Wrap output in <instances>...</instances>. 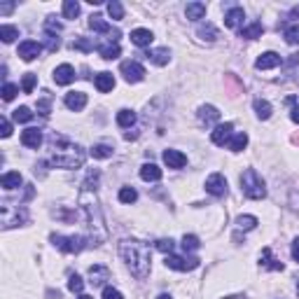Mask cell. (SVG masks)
<instances>
[{
  "label": "cell",
  "mask_w": 299,
  "mask_h": 299,
  "mask_svg": "<svg viewBox=\"0 0 299 299\" xmlns=\"http://www.w3.org/2000/svg\"><path fill=\"white\" fill-rule=\"evenodd\" d=\"M68 290H70V292L82 294V290H84V281L79 278L77 273H75V276H70V278H68Z\"/></svg>",
  "instance_id": "cell-46"
},
{
  "label": "cell",
  "mask_w": 299,
  "mask_h": 299,
  "mask_svg": "<svg viewBox=\"0 0 299 299\" xmlns=\"http://www.w3.org/2000/svg\"><path fill=\"white\" fill-rule=\"evenodd\" d=\"M94 84L101 94H108V91L115 89V77H112V73H98L94 77Z\"/></svg>",
  "instance_id": "cell-20"
},
{
  "label": "cell",
  "mask_w": 299,
  "mask_h": 299,
  "mask_svg": "<svg viewBox=\"0 0 299 299\" xmlns=\"http://www.w3.org/2000/svg\"><path fill=\"white\" fill-rule=\"evenodd\" d=\"M21 183H24V178H21L19 171H10V173H5L0 178V185L5 189H16V187H21Z\"/></svg>",
  "instance_id": "cell-27"
},
{
  "label": "cell",
  "mask_w": 299,
  "mask_h": 299,
  "mask_svg": "<svg viewBox=\"0 0 299 299\" xmlns=\"http://www.w3.org/2000/svg\"><path fill=\"white\" fill-rule=\"evenodd\" d=\"M138 199V192L133 187H122L119 189V201L122 204H133Z\"/></svg>",
  "instance_id": "cell-43"
},
{
  "label": "cell",
  "mask_w": 299,
  "mask_h": 299,
  "mask_svg": "<svg viewBox=\"0 0 299 299\" xmlns=\"http://www.w3.org/2000/svg\"><path fill=\"white\" fill-rule=\"evenodd\" d=\"M40 52H42V47H40V42H35V40H24L19 45V56L24 58V61H33V58H37Z\"/></svg>",
  "instance_id": "cell-13"
},
{
  "label": "cell",
  "mask_w": 299,
  "mask_h": 299,
  "mask_svg": "<svg viewBox=\"0 0 299 299\" xmlns=\"http://www.w3.org/2000/svg\"><path fill=\"white\" fill-rule=\"evenodd\" d=\"M49 110H52V101L49 98L37 101V112H40L42 117H49Z\"/></svg>",
  "instance_id": "cell-50"
},
{
  "label": "cell",
  "mask_w": 299,
  "mask_h": 299,
  "mask_svg": "<svg viewBox=\"0 0 299 299\" xmlns=\"http://www.w3.org/2000/svg\"><path fill=\"white\" fill-rule=\"evenodd\" d=\"M255 112H257L260 119H269L271 117V103L264 98H257L255 101Z\"/></svg>",
  "instance_id": "cell-35"
},
{
  "label": "cell",
  "mask_w": 299,
  "mask_h": 299,
  "mask_svg": "<svg viewBox=\"0 0 299 299\" xmlns=\"http://www.w3.org/2000/svg\"><path fill=\"white\" fill-rule=\"evenodd\" d=\"M141 178L145 180V183H157V180H162V168H159L157 164H143Z\"/></svg>",
  "instance_id": "cell-23"
},
{
  "label": "cell",
  "mask_w": 299,
  "mask_h": 299,
  "mask_svg": "<svg viewBox=\"0 0 299 299\" xmlns=\"http://www.w3.org/2000/svg\"><path fill=\"white\" fill-rule=\"evenodd\" d=\"M89 28L91 31H96V33H112V35H119V31H112L110 24H108L103 16H98V14H94L89 19Z\"/></svg>",
  "instance_id": "cell-24"
},
{
  "label": "cell",
  "mask_w": 299,
  "mask_h": 299,
  "mask_svg": "<svg viewBox=\"0 0 299 299\" xmlns=\"http://www.w3.org/2000/svg\"><path fill=\"white\" fill-rule=\"evenodd\" d=\"M105 281H110V269L103 267V264H94V267L89 269V283L94 285V288H98Z\"/></svg>",
  "instance_id": "cell-12"
},
{
  "label": "cell",
  "mask_w": 299,
  "mask_h": 299,
  "mask_svg": "<svg viewBox=\"0 0 299 299\" xmlns=\"http://www.w3.org/2000/svg\"><path fill=\"white\" fill-rule=\"evenodd\" d=\"M14 7H16L14 3H3V5H0V14H10Z\"/></svg>",
  "instance_id": "cell-54"
},
{
  "label": "cell",
  "mask_w": 299,
  "mask_h": 299,
  "mask_svg": "<svg viewBox=\"0 0 299 299\" xmlns=\"http://www.w3.org/2000/svg\"><path fill=\"white\" fill-rule=\"evenodd\" d=\"M152 40H154V35H152V31H147V28H136V31H131V42L136 47H150Z\"/></svg>",
  "instance_id": "cell-21"
},
{
  "label": "cell",
  "mask_w": 299,
  "mask_h": 299,
  "mask_svg": "<svg viewBox=\"0 0 299 299\" xmlns=\"http://www.w3.org/2000/svg\"><path fill=\"white\" fill-rule=\"evenodd\" d=\"M281 63H283V58L278 56L276 52H267V54H262V56L255 61V68L257 70H271V68H278Z\"/></svg>",
  "instance_id": "cell-11"
},
{
  "label": "cell",
  "mask_w": 299,
  "mask_h": 299,
  "mask_svg": "<svg viewBox=\"0 0 299 299\" xmlns=\"http://www.w3.org/2000/svg\"><path fill=\"white\" fill-rule=\"evenodd\" d=\"M297 16H299V5L292 7V12H290V19H297Z\"/></svg>",
  "instance_id": "cell-57"
},
{
  "label": "cell",
  "mask_w": 299,
  "mask_h": 299,
  "mask_svg": "<svg viewBox=\"0 0 299 299\" xmlns=\"http://www.w3.org/2000/svg\"><path fill=\"white\" fill-rule=\"evenodd\" d=\"M45 28H47L49 35H56V33H61V24H58V21H54V16H49V19L45 21Z\"/></svg>",
  "instance_id": "cell-49"
},
{
  "label": "cell",
  "mask_w": 299,
  "mask_h": 299,
  "mask_svg": "<svg viewBox=\"0 0 299 299\" xmlns=\"http://www.w3.org/2000/svg\"><path fill=\"white\" fill-rule=\"evenodd\" d=\"M84 150L77 145V143L66 141L58 133H52L49 136V157L47 164L54 168H77L84 164Z\"/></svg>",
  "instance_id": "cell-1"
},
{
  "label": "cell",
  "mask_w": 299,
  "mask_h": 299,
  "mask_svg": "<svg viewBox=\"0 0 299 299\" xmlns=\"http://www.w3.org/2000/svg\"><path fill=\"white\" fill-rule=\"evenodd\" d=\"M79 206H82V213L87 217V229H89V246H101L108 236V229H105L103 222V213H101V206L96 201L94 192H82L79 194Z\"/></svg>",
  "instance_id": "cell-3"
},
{
  "label": "cell",
  "mask_w": 299,
  "mask_h": 299,
  "mask_svg": "<svg viewBox=\"0 0 299 299\" xmlns=\"http://www.w3.org/2000/svg\"><path fill=\"white\" fill-rule=\"evenodd\" d=\"M63 16H66V19H77L79 16V3L77 0H66V3H63Z\"/></svg>",
  "instance_id": "cell-37"
},
{
  "label": "cell",
  "mask_w": 299,
  "mask_h": 299,
  "mask_svg": "<svg viewBox=\"0 0 299 299\" xmlns=\"http://www.w3.org/2000/svg\"><path fill=\"white\" fill-rule=\"evenodd\" d=\"M206 192L213 196H225L227 194V180L222 173H210L206 178Z\"/></svg>",
  "instance_id": "cell-9"
},
{
  "label": "cell",
  "mask_w": 299,
  "mask_h": 299,
  "mask_svg": "<svg viewBox=\"0 0 299 299\" xmlns=\"http://www.w3.org/2000/svg\"><path fill=\"white\" fill-rule=\"evenodd\" d=\"M16 94H19V87H16V84H10V82L3 84V98L5 101H12Z\"/></svg>",
  "instance_id": "cell-48"
},
{
  "label": "cell",
  "mask_w": 299,
  "mask_h": 299,
  "mask_svg": "<svg viewBox=\"0 0 299 299\" xmlns=\"http://www.w3.org/2000/svg\"><path fill=\"white\" fill-rule=\"evenodd\" d=\"M290 119H292L294 124H299V108H292V112H290Z\"/></svg>",
  "instance_id": "cell-56"
},
{
  "label": "cell",
  "mask_w": 299,
  "mask_h": 299,
  "mask_svg": "<svg viewBox=\"0 0 299 299\" xmlns=\"http://www.w3.org/2000/svg\"><path fill=\"white\" fill-rule=\"evenodd\" d=\"M119 255L126 262V267L131 269V273L138 281L147 278L150 276V269H152V255H150V248L143 241L136 238H124L119 243Z\"/></svg>",
  "instance_id": "cell-2"
},
{
  "label": "cell",
  "mask_w": 299,
  "mask_h": 299,
  "mask_svg": "<svg viewBox=\"0 0 299 299\" xmlns=\"http://www.w3.org/2000/svg\"><path fill=\"white\" fill-rule=\"evenodd\" d=\"M229 145L231 152H241V150H246L248 145V133H236V136H231V141L227 143Z\"/></svg>",
  "instance_id": "cell-34"
},
{
  "label": "cell",
  "mask_w": 299,
  "mask_h": 299,
  "mask_svg": "<svg viewBox=\"0 0 299 299\" xmlns=\"http://www.w3.org/2000/svg\"><path fill=\"white\" fill-rule=\"evenodd\" d=\"M103 299H124V297H122L119 290L110 288V285H105V288H103Z\"/></svg>",
  "instance_id": "cell-51"
},
{
  "label": "cell",
  "mask_w": 299,
  "mask_h": 299,
  "mask_svg": "<svg viewBox=\"0 0 299 299\" xmlns=\"http://www.w3.org/2000/svg\"><path fill=\"white\" fill-rule=\"evenodd\" d=\"M0 136L3 138H10L12 136V124L7 117H3V122H0Z\"/></svg>",
  "instance_id": "cell-52"
},
{
  "label": "cell",
  "mask_w": 299,
  "mask_h": 299,
  "mask_svg": "<svg viewBox=\"0 0 299 299\" xmlns=\"http://www.w3.org/2000/svg\"><path fill=\"white\" fill-rule=\"evenodd\" d=\"M157 299H173V297H171V294H166V292H164V294H159Z\"/></svg>",
  "instance_id": "cell-58"
},
{
  "label": "cell",
  "mask_w": 299,
  "mask_h": 299,
  "mask_svg": "<svg viewBox=\"0 0 299 299\" xmlns=\"http://www.w3.org/2000/svg\"><path fill=\"white\" fill-rule=\"evenodd\" d=\"M196 115H199V122H201V124H206V126L215 124V122L220 119V112H217V108H213V105H201Z\"/></svg>",
  "instance_id": "cell-19"
},
{
  "label": "cell",
  "mask_w": 299,
  "mask_h": 299,
  "mask_svg": "<svg viewBox=\"0 0 299 299\" xmlns=\"http://www.w3.org/2000/svg\"><path fill=\"white\" fill-rule=\"evenodd\" d=\"M150 61L154 63V66H166L168 63V58H171V52H168L166 47H159V49H147V54H145Z\"/></svg>",
  "instance_id": "cell-25"
},
{
  "label": "cell",
  "mask_w": 299,
  "mask_h": 299,
  "mask_svg": "<svg viewBox=\"0 0 299 299\" xmlns=\"http://www.w3.org/2000/svg\"><path fill=\"white\" fill-rule=\"evenodd\" d=\"M45 37H47V49H49V52H56V49L61 47V42H58L56 35H49V33H47Z\"/></svg>",
  "instance_id": "cell-53"
},
{
  "label": "cell",
  "mask_w": 299,
  "mask_h": 299,
  "mask_svg": "<svg viewBox=\"0 0 299 299\" xmlns=\"http://www.w3.org/2000/svg\"><path fill=\"white\" fill-rule=\"evenodd\" d=\"M0 37H3V42L5 45H10V42H14L16 37H19V28L16 26H0Z\"/></svg>",
  "instance_id": "cell-38"
},
{
  "label": "cell",
  "mask_w": 299,
  "mask_h": 299,
  "mask_svg": "<svg viewBox=\"0 0 299 299\" xmlns=\"http://www.w3.org/2000/svg\"><path fill=\"white\" fill-rule=\"evenodd\" d=\"M166 267L173 271H194L199 267L196 257H180V255H166Z\"/></svg>",
  "instance_id": "cell-8"
},
{
  "label": "cell",
  "mask_w": 299,
  "mask_h": 299,
  "mask_svg": "<svg viewBox=\"0 0 299 299\" xmlns=\"http://www.w3.org/2000/svg\"><path fill=\"white\" fill-rule=\"evenodd\" d=\"M75 79V68L70 63H61L56 70H54V82L56 84H70Z\"/></svg>",
  "instance_id": "cell-15"
},
{
  "label": "cell",
  "mask_w": 299,
  "mask_h": 299,
  "mask_svg": "<svg viewBox=\"0 0 299 299\" xmlns=\"http://www.w3.org/2000/svg\"><path fill=\"white\" fill-rule=\"evenodd\" d=\"M285 42L288 45H299V24L285 28Z\"/></svg>",
  "instance_id": "cell-45"
},
{
  "label": "cell",
  "mask_w": 299,
  "mask_h": 299,
  "mask_svg": "<svg viewBox=\"0 0 299 299\" xmlns=\"http://www.w3.org/2000/svg\"><path fill=\"white\" fill-rule=\"evenodd\" d=\"M185 16H187L189 21H199L206 16V5L204 3H187V7H185Z\"/></svg>",
  "instance_id": "cell-26"
},
{
  "label": "cell",
  "mask_w": 299,
  "mask_h": 299,
  "mask_svg": "<svg viewBox=\"0 0 299 299\" xmlns=\"http://www.w3.org/2000/svg\"><path fill=\"white\" fill-rule=\"evenodd\" d=\"M262 33H264V26L260 21H252L250 26L241 28V37H246V40H257V37H262Z\"/></svg>",
  "instance_id": "cell-28"
},
{
  "label": "cell",
  "mask_w": 299,
  "mask_h": 299,
  "mask_svg": "<svg viewBox=\"0 0 299 299\" xmlns=\"http://www.w3.org/2000/svg\"><path fill=\"white\" fill-rule=\"evenodd\" d=\"M292 257H294V262L299 264V238L292 241Z\"/></svg>",
  "instance_id": "cell-55"
},
{
  "label": "cell",
  "mask_w": 299,
  "mask_h": 299,
  "mask_svg": "<svg viewBox=\"0 0 299 299\" xmlns=\"http://www.w3.org/2000/svg\"><path fill=\"white\" fill-rule=\"evenodd\" d=\"M35 82H37V75H33V73L24 75V82H21V89H24V94H33V89H35Z\"/></svg>",
  "instance_id": "cell-44"
},
{
  "label": "cell",
  "mask_w": 299,
  "mask_h": 299,
  "mask_svg": "<svg viewBox=\"0 0 299 299\" xmlns=\"http://www.w3.org/2000/svg\"><path fill=\"white\" fill-rule=\"evenodd\" d=\"M260 264H262L264 269H269V271H283V262L281 260H276L271 255V248H264L262 255H260Z\"/></svg>",
  "instance_id": "cell-17"
},
{
  "label": "cell",
  "mask_w": 299,
  "mask_h": 299,
  "mask_svg": "<svg viewBox=\"0 0 299 299\" xmlns=\"http://www.w3.org/2000/svg\"><path fill=\"white\" fill-rule=\"evenodd\" d=\"M108 14H110L115 21L124 19V5H122V3H117V0H112V3H108Z\"/></svg>",
  "instance_id": "cell-42"
},
{
  "label": "cell",
  "mask_w": 299,
  "mask_h": 299,
  "mask_svg": "<svg viewBox=\"0 0 299 299\" xmlns=\"http://www.w3.org/2000/svg\"><path fill=\"white\" fill-rule=\"evenodd\" d=\"M84 105H87V94H82V91H68L66 94V108L68 110H84Z\"/></svg>",
  "instance_id": "cell-14"
},
{
  "label": "cell",
  "mask_w": 299,
  "mask_h": 299,
  "mask_svg": "<svg viewBox=\"0 0 299 299\" xmlns=\"http://www.w3.org/2000/svg\"><path fill=\"white\" fill-rule=\"evenodd\" d=\"M196 35H199L204 42H215L217 40V31H215L213 24H201L199 31H196Z\"/></svg>",
  "instance_id": "cell-31"
},
{
  "label": "cell",
  "mask_w": 299,
  "mask_h": 299,
  "mask_svg": "<svg viewBox=\"0 0 299 299\" xmlns=\"http://www.w3.org/2000/svg\"><path fill=\"white\" fill-rule=\"evenodd\" d=\"M79 299H94V297H89V294H79Z\"/></svg>",
  "instance_id": "cell-59"
},
{
  "label": "cell",
  "mask_w": 299,
  "mask_h": 299,
  "mask_svg": "<svg viewBox=\"0 0 299 299\" xmlns=\"http://www.w3.org/2000/svg\"><path fill=\"white\" fill-rule=\"evenodd\" d=\"M199 238L194 236V234H185L183 236V250L185 252H194V250H199Z\"/></svg>",
  "instance_id": "cell-40"
},
{
  "label": "cell",
  "mask_w": 299,
  "mask_h": 299,
  "mask_svg": "<svg viewBox=\"0 0 299 299\" xmlns=\"http://www.w3.org/2000/svg\"><path fill=\"white\" fill-rule=\"evenodd\" d=\"M49 241H52L61 252H68V255H77V252H82L84 248L89 246V241L84 236H61V234H52Z\"/></svg>",
  "instance_id": "cell-5"
},
{
  "label": "cell",
  "mask_w": 299,
  "mask_h": 299,
  "mask_svg": "<svg viewBox=\"0 0 299 299\" xmlns=\"http://www.w3.org/2000/svg\"><path fill=\"white\" fill-rule=\"evenodd\" d=\"M234 124H231V122H225V124H217L215 126V131L210 133V141L215 143V145H227V143L231 141V136H234Z\"/></svg>",
  "instance_id": "cell-10"
},
{
  "label": "cell",
  "mask_w": 299,
  "mask_h": 299,
  "mask_svg": "<svg viewBox=\"0 0 299 299\" xmlns=\"http://www.w3.org/2000/svg\"><path fill=\"white\" fill-rule=\"evenodd\" d=\"M241 189L243 194L248 196V199H264L267 196V185H264V180L260 178V173L255 171V168H246L241 175Z\"/></svg>",
  "instance_id": "cell-4"
},
{
  "label": "cell",
  "mask_w": 299,
  "mask_h": 299,
  "mask_svg": "<svg viewBox=\"0 0 299 299\" xmlns=\"http://www.w3.org/2000/svg\"><path fill=\"white\" fill-rule=\"evenodd\" d=\"M119 70H122L126 82H131V84L143 82V77H145V68H143L138 61H122Z\"/></svg>",
  "instance_id": "cell-7"
},
{
  "label": "cell",
  "mask_w": 299,
  "mask_h": 299,
  "mask_svg": "<svg viewBox=\"0 0 299 299\" xmlns=\"http://www.w3.org/2000/svg\"><path fill=\"white\" fill-rule=\"evenodd\" d=\"M98 54L105 58V61H112V58H117L122 54V49H119V45H117V42H108V45L98 47Z\"/></svg>",
  "instance_id": "cell-29"
},
{
  "label": "cell",
  "mask_w": 299,
  "mask_h": 299,
  "mask_svg": "<svg viewBox=\"0 0 299 299\" xmlns=\"http://www.w3.org/2000/svg\"><path fill=\"white\" fill-rule=\"evenodd\" d=\"M26 220H28V210L24 206L12 208L10 204H3V208H0V225H3V229H12L16 225H24Z\"/></svg>",
  "instance_id": "cell-6"
},
{
  "label": "cell",
  "mask_w": 299,
  "mask_h": 299,
  "mask_svg": "<svg viewBox=\"0 0 299 299\" xmlns=\"http://www.w3.org/2000/svg\"><path fill=\"white\" fill-rule=\"evenodd\" d=\"M12 117H14V122H19V124H26V122L33 119V112L28 110L26 105H21V108H16V110L12 112Z\"/></svg>",
  "instance_id": "cell-39"
},
{
  "label": "cell",
  "mask_w": 299,
  "mask_h": 299,
  "mask_svg": "<svg viewBox=\"0 0 299 299\" xmlns=\"http://www.w3.org/2000/svg\"><path fill=\"white\" fill-rule=\"evenodd\" d=\"M98 178H101L98 171H89V173H87V180L82 183V192H96V187H98Z\"/></svg>",
  "instance_id": "cell-36"
},
{
  "label": "cell",
  "mask_w": 299,
  "mask_h": 299,
  "mask_svg": "<svg viewBox=\"0 0 299 299\" xmlns=\"http://www.w3.org/2000/svg\"><path fill=\"white\" fill-rule=\"evenodd\" d=\"M117 124L122 126V129H129V126L136 124V112L129 110V108H124V110L117 112Z\"/></svg>",
  "instance_id": "cell-30"
},
{
  "label": "cell",
  "mask_w": 299,
  "mask_h": 299,
  "mask_svg": "<svg viewBox=\"0 0 299 299\" xmlns=\"http://www.w3.org/2000/svg\"><path fill=\"white\" fill-rule=\"evenodd\" d=\"M21 143H24L26 147H31V150H37V147H40V143H42L40 129H26V131L21 133Z\"/></svg>",
  "instance_id": "cell-22"
},
{
  "label": "cell",
  "mask_w": 299,
  "mask_h": 299,
  "mask_svg": "<svg viewBox=\"0 0 299 299\" xmlns=\"http://www.w3.org/2000/svg\"><path fill=\"white\" fill-rule=\"evenodd\" d=\"M112 152H115V150H112L110 145H105V143H98V145H94L89 150V154L94 159H108V157H112Z\"/></svg>",
  "instance_id": "cell-32"
},
{
  "label": "cell",
  "mask_w": 299,
  "mask_h": 299,
  "mask_svg": "<svg viewBox=\"0 0 299 299\" xmlns=\"http://www.w3.org/2000/svg\"><path fill=\"white\" fill-rule=\"evenodd\" d=\"M257 227V217L255 215H238L236 217V229L238 231H250Z\"/></svg>",
  "instance_id": "cell-33"
},
{
  "label": "cell",
  "mask_w": 299,
  "mask_h": 299,
  "mask_svg": "<svg viewBox=\"0 0 299 299\" xmlns=\"http://www.w3.org/2000/svg\"><path fill=\"white\" fill-rule=\"evenodd\" d=\"M70 47L79 49V52H91V49H94V42H91L89 37H75V40L70 42Z\"/></svg>",
  "instance_id": "cell-41"
},
{
  "label": "cell",
  "mask_w": 299,
  "mask_h": 299,
  "mask_svg": "<svg viewBox=\"0 0 299 299\" xmlns=\"http://www.w3.org/2000/svg\"><path fill=\"white\" fill-rule=\"evenodd\" d=\"M297 294H299V283H297Z\"/></svg>",
  "instance_id": "cell-60"
},
{
  "label": "cell",
  "mask_w": 299,
  "mask_h": 299,
  "mask_svg": "<svg viewBox=\"0 0 299 299\" xmlns=\"http://www.w3.org/2000/svg\"><path fill=\"white\" fill-rule=\"evenodd\" d=\"M173 248H175V243L171 241V238H159V241H157V250L164 252V255H171V252H173Z\"/></svg>",
  "instance_id": "cell-47"
},
{
  "label": "cell",
  "mask_w": 299,
  "mask_h": 299,
  "mask_svg": "<svg viewBox=\"0 0 299 299\" xmlns=\"http://www.w3.org/2000/svg\"><path fill=\"white\" fill-rule=\"evenodd\" d=\"M164 164L168 168H183L187 164V157L180 150H164Z\"/></svg>",
  "instance_id": "cell-16"
},
{
  "label": "cell",
  "mask_w": 299,
  "mask_h": 299,
  "mask_svg": "<svg viewBox=\"0 0 299 299\" xmlns=\"http://www.w3.org/2000/svg\"><path fill=\"white\" fill-rule=\"evenodd\" d=\"M243 19H246V12H243V7H231V10L225 14L227 28H243Z\"/></svg>",
  "instance_id": "cell-18"
}]
</instances>
